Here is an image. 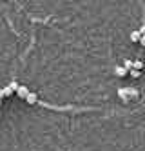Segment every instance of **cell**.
<instances>
[{
  "instance_id": "7a4b0ae2",
  "label": "cell",
  "mask_w": 145,
  "mask_h": 151,
  "mask_svg": "<svg viewBox=\"0 0 145 151\" xmlns=\"http://www.w3.org/2000/svg\"><path fill=\"white\" fill-rule=\"evenodd\" d=\"M24 100H26L27 104H31V106H35V104L38 102V95H36V93H31V91H29V93L26 95V99H24Z\"/></svg>"
},
{
  "instance_id": "3957f363",
  "label": "cell",
  "mask_w": 145,
  "mask_h": 151,
  "mask_svg": "<svg viewBox=\"0 0 145 151\" xmlns=\"http://www.w3.org/2000/svg\"><path fill=\"white\" fill-rule=\"evenodd\" d=\"M15 93L20 96V99H26V95L29 93V88H27V86H20V84H18V88H16Z\"/></svg>"
},
{
  "instance_id": "ba28073f",
  "label": "cell",
  "mask_w": 145,
  "mask_h": 151,
  "mask_svg": "<svg viewBox=\"0 0 145 151\" xmlns=\"http://www.w3.org/2000/svg\"><path fill=\"white\" fill-rule=\"evenodd\" d=\"M141 68H143V62L141 60H132V69H140L141 71Z\"/></svg>"
},
{
  "instance_id": "7c38bea8",
  "label": "cell",
  "mask_w": 145,
  "mask_h": 151,
  "mask_svg": "<svg viewBox=\"0 0 145 151\" xmlns=\"http://www.w3.org/2000/svg\"><path fill=\"white\" fill-rule=\"evenodd\" d=\"M2 99H4V91H2V89H0V100H2Z\"/></svg>"
},
{
  "instance_id": "9c48e42d",
  "label": "cell",
  "mask_w": 145,
  "mask_h": 151,
  "mask_svg": "<svg viewBox=\"0 0 145 151\" xmlns=\"http://www.w3.org/2000/svg\"><path fill=\"white\" fill-rule=\"evenodd\" d=\"M140 37H141L140 31H132V33H131V40H132V42H138V40H140Z\"/></svg>"
},
{
  "instance_id": "277c9868",
  "label": "cell",
  "mask_w": 145,
  "mask_h": 151,
  "mask_svg": "<svg viewBox=\"0 0 145 151\" xmlns=\"http://www.w3.org/2000/svg\"><path fill=\"white\" fill-rule=\"evenodd\" d=\"M127 73H129V71H127L124 66H116V68H114V75H116V77H127Z\"/></svg>"
},
{
  "instance_id": "8fae6325",
  "label": "cell",
  "mask_w": 145,
  "mask_h": 151,
  "mask_svg": "<svg viewBox=\"0 0 145 151\" xmlns=\"http://www.w3.org/2000/svg\"><path fill=\"white\" fill-rule=\"evenodd\" d=\"M138 42H140V44H141V46H145V38H143V35L140 37V40H138Z\"/></svg>"
},
{
  "instance_id": "30bf717a",
  "label": "cell",
  "mask_w": 145,
  "mask_h": 151,
  "mask_svg": "<svg viewBox=\"0 0 145 151\" xmlns=\"http://www.w3.org/2000/svg\"><path fill=\"white\" fill-rule=\"evenodd\" d=\"M121 66H124L127 71H129V69H132V60H124V64H121Z\"/></svg>"
},
{
  "instance_id": "8992f818",
  "label": "cell",
  "mask_w": 145,
  "mask_h": 151,
  "mask_svg": "<svg viewBox=\"0 0 145 151\" xmlns=\"http://www.w3.org/2000/svg\"><path fill=\"white\" fill-rule=\"evenodd\" d=\"M118 96H120V99L124 100V102H127V100H129V96H127V91H125V88H118Z\"/></svg>"
},
{
  "instance_id": "52a82bcc",
  "label": "cell",
  "mask_w": 145,
  "mask_h": 151,
  "mask_svg": "<svg viewBox=\"0 0 145 151\" xmlns=\"http://www.w3.org/2000/svg\"><path fill=\"white\" fill-rule=\"evenodd\" d=\"M127 75H131L132 78H140V77H141V71H140V69H129Z\"/></svg>"
},
{
  "instance_id": "6da1fadb",
  "label": "cell",
  "mask_w": 145,
  "mask_h": 151,
  "mask_svg": "<svg viewBox=\"0 0 145 151\" xmlns=\"http://www.w3.org/2000/svg\"><path fill=\"white\" fill-rule=\"evenodd\" d=\"M16 88H18V82L16 80H13V82H9L6 88H2V91H4V96H11L15 91H16Z\"/></svg>"
},
{
  "instance_id": "5b68a950",
  "label": "cell",
  "mask_w": 145,
  "mask_h": 151,
  "mask_svg": "<svg viewBox=\"0 0 145 151\" xmlns=\"http://www.w3.org/2000/svg\"><path fill=\"white\" fill-rule=\"evenodd\" d=\"M125 91H127V96H129V99H134V96L140 95V91L134 89V88H125Z\"/></svg>"
}]
</instances>
